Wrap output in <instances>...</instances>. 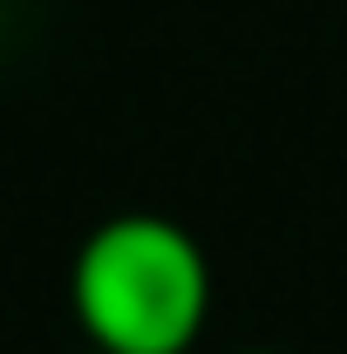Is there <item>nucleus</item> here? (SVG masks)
<instances>
[{
	"mask_svg": "<svg viewBox=\"0 0 347 354\" xmlns=\"http://www.w3.org/2000/svg\"><path fill=\"white\" fill-rule=\"evenodd\" d=\"M212 293V252L164 212H116L68 259V313L95 354H191Z\"/></svg>",
	"mask_w": 347,
	"mask_h": 354,
	"instance_id": "nucleus-1",
	"label": "nucleus"
},
{
	"mask_svg": "<svg viewBox=\"0 0 347 354\" xmlns=\"http://www.w3.org/2000/svg\"><path fill=\"white\" fill-rule=\"evenodd\" d=\"M238 354H286V348H238Z\"/></svg>",
	"mask_w": 347,
	"mask_h": 354,
	"instance_id": "nucleus-2",
	"label": "nucleus"
}]
</instances>
